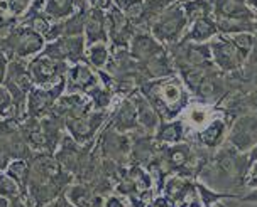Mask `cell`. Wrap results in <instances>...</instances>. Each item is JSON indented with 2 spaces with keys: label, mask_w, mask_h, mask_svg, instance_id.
Segmentation results:
<instances>
[{
  "label": "cell",
  "mask_w": 257,
  "mask_h": 207,
  "mask_svg": "<svg viewBox=\"0 0 257 207\" xmlns=\"http://www.w3.org/2000/svg\"><path fill=\"white\" fill-rule=\"evenodd\" d=\"M139 91L156 112L159 113L161 120L181 118L183 112H186L190 104L191 93L188 91L180 74H173L161 80H148L139 86Z\"/></svg>",
  "instance_id": "6da1fadb"
},
{
  "label": "cell",
  "mask_w": 257,
  "mask_h": 207,
  "mask_svg": "<svg viewBox=\"0 0 257 207\" xmlns=\"http://www.w3.org/2000/svg\"><path fill=\"white\" fill-rule=\"evenodd\" d=\"M210 167L213 170L212 187L222 186L225 188H242L245 187V178L250 167V160L247 154H240V152H237L227 144L217 150Z\"/></svg>",
  "instance_id": "7a4b0ae2"
},
{
  "label": "cell",
  "mask_w": 257,
  "mask_h": 207,
  "mask_svg": "<svg viewBox=\"0 0 257 207\" xmlns=\"http://www.w3.org/2000/svg\"><path fill=\"white\" fill-rule=\"evenodd\" d=\"M188 27L190 24H188L185 10L181 7V0H178L161 14L149 30L161 44L171 48V46L181 42L188 32Z\"/></svg>",
  "instance_id": "3957f363"
},
{
  "label": "cell",
  "mask_w": 257,
  "mask_h": 207,
  "mask_svg": "<svg viewBox=\"0 0 257 207\" xmlns=\"http://www.w3.org/2000/svg\"><path fill=\"white\" fill-rule=\"evenodd\" d=\"M48 40L39 32L31 29L29 26H21L14 29L7 39L4 40V49L9 59H29L39 56L44 50Z\"/></svg>",
  "instance_id": "277c9868"
},
{
  "label": "cell",
  "mask_w": 257,
  "mask_h": 207,
  "mask_svg": "<svg viewBox=\"0 0 257 207\" xmlns=\"http://www.w3.org/2000/svg\"><path fill=\"white\" fill-rule=\"evenodd\" d=\"M158 162L164 172L188 177V174L196 172L198 160H196V154L193 146L186 142H181V144L159 146Z\"/></svg>",
  "instance_id": "5b68a950"
},
{
  "label": "cell",
  "mask_w": 257,
  "mask_h": 207,
  "mask_svg": "<svg viewBox=\"0 0 257 207\" xmlns=\"http://www.w3.org/2000/svg\"><path fill=\"white\" fill-rule=\"evenodd\" d=\"M66 91V78L54 86H32L26 101V113L31 120H41L54 113L58 100Z\"/></svg>",
  "instance_id": "8992f818"
},
{
  "label": "cell",
  "mask_w": 257,
  "mask_h": 207,
  "mask_svg": "<svg viewBox=\"0 0 257 207\" xmlns=\"http://www.w3.org/2000/svg\"><path fill=\"white\" fill-rule=\"evenodd\" d=\"M213 66L223 74H233L247 64V59L228 36L218 34L208 42Z\"/></svg>",
  "instance_id": "52a82bcc"
},
{
  "label": "cell",
  "mask_w": 257,
  "mask_h": 207,
  "mask_svg": "<svg viewBox=\"0 0 257 207\" xmlns=\"http://www.w3.org/2000/svg\"><path fill=\"white\" fill-rule=\"evenodd\" d=\"M70 64L58 61L48 54L41 52L27 64V71L34 86H54L66 78Z\"/></svg>",
  "instance_id": "ba28073f"
},
{
  "label": "cell",
  "mask_w": 257,
  "mask_h": 207,
  "mask_svg": "<svg viewBox=\"0 0 257 207\" xmlns=\"http://www.w3.org/2000/svg\"><path fill=\"white\" fill-rule=\"evenodd\" d=\"M227 144L240 154L249 155L257 145V114L244 113L230 123Z\"/></svg>",
  "instance_id": "9c48e42d"
},
{
  "label": "cell",
  "mask_w": 257,
  "mask_h": 207,
  "mask_svg": "<svg viewBox=\"0 0 257 207\" xmlns=\"http://www.w3.org/2000/svg\"><path fill=\"white\" fill-rule=\"evenodd\" d=\"M110 113L108 110L100 112V110H93L85 116L80 118H70L64 120V130L68 132L73 140L80 145H88L95 135L102 130V126L108 122Z\"/></svg>",
  "instance_id": "30bf717a"
},
{
  "label": "cell",
  "mask_w": 257,
  "mask_h": 207,
  "mask_svg": "<svg viewBox=\"0 0 257 207\" xmlns=\"http://www.w3.org/2000/svg\"><path fill=\"white\" fill-rule=\"evenodd\" d=\"M43 52L58 59V61L68 62L70 66L76 62H88L86 61L85 36H64V38H58L46 44Z\"/></svg>",
  "instance_id": "8fae6325"
},
{
  "label": "cell",
  "mask_w": 257,
  "mask_h": 207,
  "mask_svg": "<svg viewBox=\"0 0 257 207\" xmlns=\"http://www.w3.org/2000/svg\"><path fill=\"white\" fill-rule=\"evenodd\" d=\"M222 74L223 72H220L215 66L206 68L203 76L200 78V81L193 88H190V93L203 104L217 103L225 94V84Z\"/></svg>",
  "instance_id": "7c38bea8"
},
{
  "label": "cell",
  "mask_w": 257,
  "mask_h": 207,
  "mask_svg": "<svg viewBox=\"0 0 257 207\" xmlns=\"http://www.w3.org/2000/svg\"><path fill=\"white\" fill-rule=\"evenodd\" d=\"M107 26L108 42H112V48H128L137 27L115 6L107 10Z\"/></svg>",
  "instance_id": "4fadbf2b"
},
{
  "label": "cell",
  "mask_w": 257,
  "mask_h": 207,
  "mask_svg": "<svg viewBox=\"0 0 257 207\" xmlns=\"http://www.w3.org/2000/svg\"><path fill=\"white\" fill-rule=\"evenodd\" d=\"M228 125L225 116H213L205 123L203 126H200L196 130L195 136L198 140V144L206 150H218L220 146L225 145L228 135Z\"/></svg>",
  "instance_id": "5bb4252c"
},
{
  "label": "cell",
  "mask_w": 257,
  "mask_h": 207,
  "mask_svg": "<svg viewBox=\"0 0 257 207\" xmlns=\"http://www.w3.org/2000/svg\"><path fill=\"white\" fill-rule=\"evenodd\" d=\"M100 82L98 72L88 62H76L68 68L66 72V93H83Z\"/></svg>",
  "instance_id": "9a60e30c"
},
{
  "label": "cell",
  "mask_w": 257,
  "mask_h": 207,
  "mask_svg": "<svg viewBox=\"0 0 257 207\" xmlns=\"http://www.w3.org/2000/svg\"><path fill=\"white\" fill-rule=\"evenodd\" d=\"M166 49V46L161 44L158 39L151 34V30L137 29L131 44H128V52L139 64H144L158 56L159 52Z\"/></svg>",
  "instance_id": "2e32d148"
},
{
  "label": "cell",
  "mask_w": 257,
  "mask_h": 207,
  "mask_svg": "<svg viewBox=\"0 0 257 207\" xmlns=\"http://www.w3.org/2000/svg\"><path fill=\"white\" fill-rule=\"evenodd\" d=\"M108 128L115 130L118 133H131V132H139V118H137V110L132 98H122L120 104H117L113 113H110L108 118Z\"/></svg>",
  "instance_id": "e0dca14e"
},
{
  "label": "cell",
  "mask_w": 257,
  "mask_h": 207,
  "mask_svg": "<svg viewBox=\"0 0 257 207\" xmlns=\"http://www.w3.org/2000/svg\"><path fill=\"white\" fill-rule=\"evenodd\" d=\"M90 112H93V104L83 93H64L54 106V113L63 120L80 118Z\"/></svg>",
  "instance_id": "ac0fdd59"
},
{
  "label": "cell",
  "mask_w": 257,
  "mask_h": 207,
  "mask_svg": "<svg viewBox=\"0 0 257 207\" xmlns=\"http://www.w3.org/2000/svg\"><path fill=\"white\" fill-rule=\"evenodd\" d=\"M85 40L86 48L96 42H108V26H107V12L100 8L90 7L88 16L85 22Z\"/></svg>",
  "instance_id": "d6986e66"
},
{
  "label": "cell",
  "mask_w": 257,
  "mask_h": 207,
  "mask_svg": "<svg viewBox=\"0 0 257 207\" xmlns=\"http://www.w3.org/2000/svg\"><path fill=\"white\" fill-rule=\"evenodd\" d=\"M154 140L159 146H168L185 142L186 136V122L183 118L161 120L158 130L154 132Z\"/></svg>",
  "instance_id": "ffe728a7"
},
{
  "label": "cell",
  "mask_w": 257,
  "mask_h": 207,
  "mask_svg": "<svg viewBox=\"0 0 257 207\" xmlns=\"http://www.w3.org/2000/svg\"><path fill=\"white\" fill-rule=\"evenodd\" d=\"M131 98L136 104L141 130H144V133H149V135H154V132L158 130V125L161 122L159 113L156 112L153 104L149 103V100L146 98L139 90H137L136 93H132Z\"/></svg>",
  "instance_id": "44dd1931"
},
{
  "label": "cell",
  "mask_w": 257,
  "mask_h": 207,
  "mask_svg": "<svg viewBox=\"0 0 257 207\" xmlns=\"http://www.w3.org/2000/svg\"><path fill=\"white\" fill-rule=\"evenodd\" d=\"M64 196L73 207H103V197L86 184L70 186Z\"/></svg>",
  "instance_id": "7402d4cb"
},
{
  "label": "cell",
  "mask_w": 257,
  "mask_h": 207,
  "mask_svg": "<svg viewBox=\"0 0 257 207\" xmlns=\"http://www.w3.org/2000/svg\"><path fill=\"white\" fill-rule=\"evenodd\" d=\"M83 7H91L88 0H46L44 14L53 22H61Z\"/></svg>",
  "instance_id": "603a6c76"
},
{
  "label": "cell",
  "mask_w": 257,
  "mask_h": 207,
  "mask_svg": "<svg viewBox=\"0 0 257 207\" xmlns=\"http://www.w3.org/2000/svg\"><path fill=\"white\" fill-rule=\"evenodd\" d=\"M218 36V26L215 17H205L200 19L188 27V32L185 34L183 40L186 42H195V44H208L210 40L215 39Z\"/></svg>",
  "instance_id": "cb8c5ba5"
},
{
  "label": "cell",
  "mask_w": 257,
  "mask_h": 207,
  "mask_svg": "<svg viewBox=\"0 0 257 207\" xmlns=\"http://www.w3.org/2000/svg\"><path fill=\"white\" fill-rule=\"evenodd\" d=\"M86 96L90 98L91 104H93V110H100V112H105L112 106L113 98H115V90L112 86L105 84V82L100 81L98 84H95L93 88L86 91Z\"/></svg>",
  "instance_id": "d4e9b609"
},
{
  "label": "cell",
  "mask_w": 257,
  "mask_h": 207,
  "mask_svg": "<svg viewBox=\"0 0 257 207\" xmlns=\"http://www.w3.org/2000/svg\"><path fill=\"white\" fill-rule=\"evenodd\" d=\"M181 7L190 26L200 19L213 16V4L210 0H181Z\"/></svg>",
  "instance_id": "484cf974"
},
{
  "label": "cell",
  "mask_w": 257,
  "mask_h": 207,
  "mask_svg": "<svg viewBox=\"0 0 257 207\" xmlns=\"http://www.w3.org/2000/svg\"><path fill=\"white\" fill-rule=\"evenodd\" d=\"M110 59V48L108 42H96L86 48V61L96 71H102L107 68Z\"/></svg>",
  "instance_id": "4316f807"
},
{
  "label": "cell",
  "mask_w": 257,
  "mask_h": 207,
  "mask_svg": "<svg viewBox=\"0 0 257 207\" xmlns=\"http://www.w3.org/2000/svg\"><path fill=\"white\" fill-rule=\"evenodd\" d=\"M22 194H26V190L21 184L9 176L7 172H0V197L14 204L17 200H22Z\"/></svg>",
  "instance_id": "83f0119b"
},
{
  "label": "cell",
  "mask_w": 257,
  "mask_h": 207,
  "mask_svg": "<svg viewBox=\"0 0 257 207\" xmlns=\"http://www.w3.org/2000/svg\"><path fill=\"white\" fill-rule=\"evenodd\" d=\"M113 6H115L132 24L137 26V22L141 20L142 14H144L146 0H113Z\"/></svg>",
  "instance_id": "f1b7e54d"
},
{
  "label": "cell",
  "mask_w": 257,
  "mask_h": 207,
  "mask_svg": "<svg viewBox=\"0 0 257 207\" xmlns=\"http://www.w3.org/2000/svg\"><path fill=\"white\" fill-rule=\"evenodd\" d=\"M4 172H7L9 176L16 178V180L22 186V188L26 190L27 184H29V177H31V167H29V164H27L24 158L12 160V162L7 165V168L4 170Z\"/></svg>",
  "instance_id": "f546056e"
},
{
  "label": "cell",
  "mask_w": 257,
  "mask_h": 207,
  "mask_svg": "<svg viewBox=\"0 0 257 207\" xmlns=\"http://www.w3.org/2000/svg\"><path fill=\"white\" fill-rule=\"evenodd\" d=\"M31 4L32 0H0V10L12 17H24V14L31 7Z\"/></svg>",
  "instance_id": "4dcf8cb0"
},
{
  "label": "cell",
  "mask_w": 257,
  "mask_h": 207,
  "mask_svg": "<svg viewBox=\"0 0 257 207\" xmlns=\"http://www.w3.org/2000/svg\"><path fill=\"white\" fill-rule=\"evenodd\" d=\"M12 112H16V110H14V100L11 91L6 88V84H0V116L9 118V114Z\"/></svg>",
  "instance_id": "1f68e13d"
},
{
  "label": "cell",
  "mask_w": 257,
  "mask_h": 207,
  "mask_svg": "<svg viewBox=\"0 0 257 207\" xmlns=\"http://www.w3.org/2000/svg\"><path fill=\"white\" fill-rule=\"evenodd\" d=\"M9 62L11 59L6 54V50L0 49V84L6 82V78H7V72H9Z\"/></svg>",
  "instance_id": "d6a6232c"
},
{
  "label": "cell",
  "mask_w": 257,
  "mask_h": 207,
  "mask_svg": "<svg viewBox=\"0 0 257 207\" xmlns=\"http://www.w3.org/2000/svg\"><path fill=\"white\" fill-rule=\"evenodd\" d=\"M245 187L247 188H257V160L250 164L249 172H247V178H245Z\"/></svg>",
  "instance_id": "836d02e7"
},
{
  "label": "cell",
  "mask_w": 257,
  "mask_h": 207,
  "mask_svg": "<svg viewBox=\"0 0 257 207\" xmlns=\"http://www.w3.org/2000/svg\"><path fill=\"white\" fill-rule=\"evenodd\" d=\"M88 4L91 7L100 8V10H110L113 7V0H88Z\"/></svg>",
  "instance_id": "e575fe53"
},
{
  "label": "cell",
  "mask_w": 257,
  "mask_h": 207,
  "mask_svg": "<svg viewBox=\"0 0 257 207\" xmlns=\"http://www.w3.org/2000/svg\"><path fill=\"white\" fill-rule=\"evenodd\" d=\"M103 207H127V206H125V202L122 200V197L112 196L103 202Z\"/></svg>",
  "instance_id": "d590c367"
},
{
  "label": "cell",
  "mask_w": 257,
  "mask_h": 207,
  "mask_svg": "<svg viewBox=\"0 0 257 207\" xmlns=\"http://www.w3.org/2000/svg\"><path fill=\"white\" fill-rule=\"evenodd\" d=\"M247 104H249L252 110H257V86L254 88V91L249 94V98H247Z\"/></svg>",
  "instance_id": "8d00e7d4"
},
{
  "label": "cell",
  "mask_w": 257,
  "mask_h": 207,
  "mask_svg": "<svg viewBox=\"0 0 257 207\" xmlns=\"http://www.w3.org/2000/svg\"><path fill=\"white\" fill-rule=\"evenodd\" d=\"M247 6L250 7V10L254 12L257 17V0H247Z\"/></svg>",
  "instance_id": "74e56055"
},
{
  "label": "cell",
  "mask_w": 257,
  "mask_h": 207,
  "mask_svg": "<svg viewBox=\"0 0 257 207\" xmlns=\"http://www.w3.org/2000/svg\"><path fill=\"white\" fill-rule=\"evenodd\" d=\"M0 207H11V202L4 199V197H0Z\"/></svg>",
  "instance_id": "f35d334b"
},
{
  "label": "cell",
  "mask_w": 257,
  "mask_h": 207,
  "mask_svg": "<svg viewBox=\"0 0 257 207\" xmlns=\"http://www.w3.org/2000/svg\"><path fill=\"white\" fill-rule=\"evenodd\" d=\"M254 36H255V39H257V19L254 22Z\"/></svg>",
  "instance_id": "ab89813d"
},
{
  "label": "cell",
  "mask_w": 257,
  "mask_h": 207,
  "mask_svg": "<svg viewBox=\"0 0 257 207\" xmlns=\"http://www.w3.org/2000/svg\"><path fill=\"white\" fill-rule=\"evenodd\" d=\"M220 207H225V206H220Z\"/></svg>",
  "instance_id": "60d3db41"
}]
</instances>
